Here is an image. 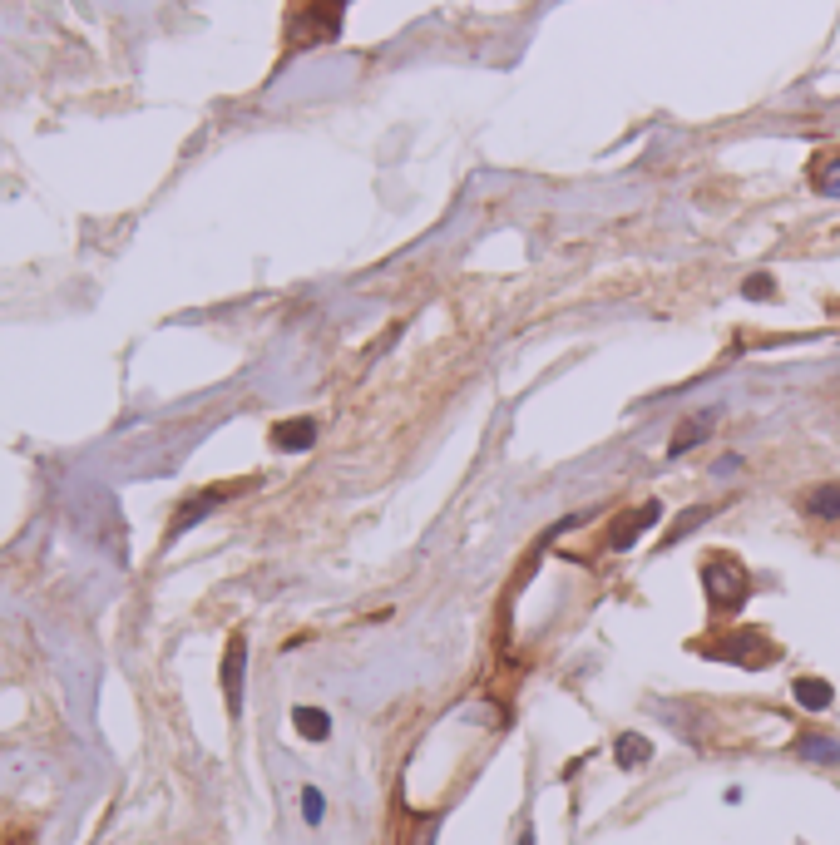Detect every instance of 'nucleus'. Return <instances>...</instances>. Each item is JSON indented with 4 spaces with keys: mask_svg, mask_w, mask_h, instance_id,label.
<instances>
[{
    "mask_svg": "<svg viewBox=\"0 0 840 845\" xmlns=\"http://www.w3.org/2000/svg\"><path fill=\"white\" fill-rule=\"evenodd\" d=\"M702 653L717 658V663H737V668H747V673L771 668V663L781 658V648H776V638H771L766 628H732V633L702 643Z\"/></svg>",
    "mask_w": 840,
    "mask_h": 845,
    "instance_id": "3",
    "label": "nucleus"
},
{
    "mask_svg": "<svg viewBox=\"0 0 840 845\" xmlns=\"http://www.w3.org/2000/svg\"><path fill=\"white\" fill-rule=\"evenodd\" d=\"M252 480H233V485H208V490H198L193 500H183V505L173 509V524H168V534H164V544H173L183 529H193L198 519H208L213 509L223 505V500H233V495H243Z\"/></svg>",
    "mask_w": 840,
    "mask_h": 845,
    "instance_id": "4",
    "label": "nucleus"
},
{
    "mask_svg": "<svg viewBox=\"0 0 840 845\" xmlns=\"http://www.w3.org/2000/svg\"><path fill=\"white\" fill-rule=\"evenodd\" d=\"M702 589H707V603H712L717 613H737V608H747V598H752V574H747V564H742L732 549H717V554L702 564Z\"/></svg>",
    "mask_w": 840,
    "mask_h": 845,
    "instance_id": "2",
    "label": "nucleus"
},
{
    "mask_svg": "<svg viewBox=\"0 0 840 845\" xmlns=\"http://www.w3.org/2000/svg\"><path fill=\"white\" fill-rule=\"evenodd\" d=\"M292 727L302 742H327L332 737V717L322 707H292Z\"/></svg>",
    "mask_w": 840,
    "mask_h": 845,
    "instance_id": "12",
    "label": "nucleus"
},
{
    "mask_svg": "<svg viewBox=\"0 0 840 845\" xmlns=\"http://www.w3.org/2000/svg\"><path fill=\"white\" fill-rule=\"evenodd\" d=\"M658 519H663V509H658V500H648V505L623 509V514H618V519L608 524V539H603V544L623 554V549H633V544H638V539H643V534H648V529H653Z\"/></svg>",
    "mask_w": 840,
    "mask_h": 845,
    "instance_id": "5",
    "label": "nucleus"
},
{
    "mask_svg": "<svg viewBox=\"0 0 840 845\" xmlns=\"http://www.w3.org/2000/svg\"><path fill=\"white\" fill-rule=\"evenodd\" d=\"M707 514H712V509H707V505H692V509H682V519H672V529H668V534H663V549H677V544H682V539H687L692 529H702V524H707Z\"/></svg>",
    "mask_w": 840,
    "mask_h": 845,
    "instance_id": "15",
    "label": "nucleus"
},
{
    "mask_svg": "<svg viewBox=\"0 0 840 845\" xmlns=\"http://www.w3.org/2000/svg\"><path fill=\"white\" fill-rule=\"evenodd\" d=\"M416 845H435V821H425L416 831Z\"/></svg>",
    "mask_w": 840,
    "mask_h": 845,
    "instance_id": "19",
    "label": "nucleus"
},
{
    "mask_svg": "<svg viewBox=\"0 0 840 845\" xmlns=\"http://www.w3.org/2000/svg\"><path fill=\"white\" fill-rule=\"evenodd\" d=\"M243 677H248V633H233L223 648V697H228V717H243Z\"/></svg>",
    "mask_w": 840,
    "mask_h": 845,
    "instance_id": "6",
    "label": "nucleus"
},
{
    "mask_svg": "<svg viewBox=\"0 0 840 845\" xmlns=\"http://www.w3.org/2000/svg\"><path fill=\"white\" fill-rule=\"evenodd\" d=\"M519 845H534V826H524V831H519Z\"/></svg>",
    "mask_w": 840,
    "mask_h": 845,
    "instance_id": "20",
    "label": "nucleus"
},
{
    "mask_svg": "<svg viewBox=\"0 0 840 845\" xmlns=\"http://www.w3.org/2000/svg\"><path fill=\"white\" fill-rule=\"evenodd\" d=\"M836 312H840V302H836Z\"/></svg>",
    "mask_w": 840,
    "mask_h": 845,
    "instance_id": "21",
    "label": "nucleus"
},
{
    "mask_svg": "<svg viewBox=\"0 0 840 845\" xmlns=\"http://www.w3.org/2000/svg\"><path fill=\"white\" fill-rule=\"evenodd\" d=\"M791 697H796V707H801V712H826V707H831V702H836V687H831V682H826V677H796V682H791Z\"/></svg>",
    "mask_w": 840,
    "mask_h": 845,
    "instance_id": "10",
    "label": "nucleus"
},
{
    "mask_svg": "<svg viewBox=\"0 0 840 845\" xmlns=\"http://www.w3.org/2000/svg\"><path fill=\"white\" fill-rule=\"evenodd\" d=\"M613 761H618L623 771H638V766H648V761H653V742H648V737H638V732H623V737L613 742Z\"/></svg>",
    "mask_w": 840,
    "mask_h": 845,
    "instance_id": "11",
    "label": "nucleus"
},
{
    "mask_svg": "<svg viewBox=\"0 0 840 845\" xmlns=\"http://www.w3.org/2000/svg\"><path fill=\"white\" fill-rule=\"evenodd\" d=\"M717 421H722V411H717V406H707V411H692L687 421H682L677 430H672L668 455H687L692 445H702V440H707V430H712Z\"/></svg>",
    "mask_w": 840,
    "mask_h": 845,
    "instance_id": "7",
    "label": "nucleus"
},
{
    "mask_svg": "<svg viewBox=\"0 0 840 845\" xmlns=\"http://www.w3.org/2000/svg\"><path fill=\"white\" fill-rule=\"evenodd\" d=\"M742 297H752V302H771V297H776V282H771V272H752V277L742 282Z\"/></svg>",
    "mask_w": 840,
    "mask_h": 845,
    "instance_id": "17",
    "label": "nucleus"
},
{
    "mask_svg": "<svg viewBox=\"0 0 840 845\" xmlns=\"http://www.w3.org/2000/svg\"><path fill=\"white\" fill-rule=\"evenodd\" d=\"M5 845H35V836H30V831H25V826H15V831H10V836H5Z\"/></svg>",
    "mask_w": 840,
    "mask_h": 845,
    "instance_id": "18",
    "label": "nucleus"
},
{
    "mask_svg": "<svg viewBox=\"0 0 840 845\" xmlns=\"http://www.w3.org/2000/svg\"><path fill=\"white\" fill-rule=\"evenodd\" d=\"M791 752H796L801 761H816V766H836L840 737H831V732H801V737L791 742Z\"/></svg>",
    "mask_w": 840,
    "mask_h": 845,
    "instance_id": "9",
    "label": "nucleus"
},
{
    "mask_svg": "<svg viewBox=\"0 0 840 845\" xmlns=\"http://www.w3.org/2000/svg\"><path fill=\"white\" fill-rule=\"evenodd\" d=\"M272 445L277 450H312L317 445V421L312 416H292V421H277L272 425Z\"/></svg>",
    "mask_w": 840,
    "mask_h": 845,
    "instance_id": "8",
    "label": "nucleus"
},
{
    "mask_svg": "<svg viewBox=\"0 0 840 845\" xmlns=\"http://www.w3.org/2000/svg\"><path fill=\"white\" fill-rule=\"evenodd\" d=\"M346 5H351V0H287V15H282V55H302V50L332 45L336 35H341Z\"/></svg>",
    "mask_w": 840,
    "mask_h": 845,
    "instance_id": "1",
    "label": "nucleus"
},
{
    "mask_svg": "<svg viewBox=\"0 0 840 845\" xmlns=\"http://www.w3.org/2000/svg\"><path fill=\"white\" fill-rule=\"evenodd\" d=\"M322 816H327V796H322L317 786H302V821H307V826H322Z\"/></svg>",
    "mask_w": 840,
    "mask_h": 845,
    "instance_id": "16",
    "label": "nucleus"
},
{
    "mask_svg": "<svg viewBox=\"0 0 840 845\" xmlns=\"http://www.w3.org/2000/svg\"><path fill=\"white\" fill-rule=\"evenodd\" d=\"M811 188H816L821 198H840V154H821V159L811 164Z\"/></svg>",
    "mask_w": 840,
    "mask_h": 845,
    "instance_id": "14",
    "label": "nucleus"
},
{
    "mask_svg": "<svg viewBox=\"0 0 840 845\" xmlns=\"http://www.w3.org/2000/svg\"><path fill=\"white\" fill-rule=\"evenodd\" d=\"M801 514H811V519H840V485H816V490H806Z\"/></svg>",
    "mask_w": 840,
    "mask_h": 845,
    "instance_id": "13",
    "label": "nucleus"
}]
</instances>
